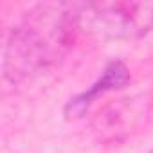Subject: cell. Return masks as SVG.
<instances>
[{
    "label": "cell",
    "mask_w": 153,
    "mask_h": 153,
    "mask_svg": "<svg viewBox=\"0 0 153 153\" xmlns=\"http://www.w3.org/2000/svg\"><path fill=\"white\" fill-rule=\"evenodd\" d=\"M79 6L42 4L31 9L9 33L4 49V78L24 83L54 65L70 47Z\"/></svg>",
    "instance_id": "cell-1"
},
{
    "label": "cell",
    "mask_w": 153,
    "mask_h": 153,
    "mask_svg": "<svg viewBox=\"0 0 153 153\" xmlns=\"http://www.w3.org/2000/svg\"><path fill=\"white\" fill-rule=\"evenodd\" d=\"M79 31L101 40H135L153 27L151 0H101L81 4Z\"/></svg>",
    "instance_id": "cell-2"
},
{
    "label": "cell",
    "mask_w": 153,
    "mask_h": 153,
    "mask_svg": "<svg viewBox=\"0 0 153 153\" xmlns=\"http://www.w3.org/2000/svg\"><path fill=\"white\" fill-rule=\"evenodd\" d=\"M151 153H153V151H151Z\"/></svg>",
    "instance_id": "cell-4"
},
{
    "label": "cell",
    "mask_w": 153,
    "mask_h": 153,
    "mask_svg": "<svg viewBox=\"0 0 153 153\" xmlns=\"http://www.w3.org/2000/svg\"><path fill=\"white\" fill-rule=\"evenodd\" d=\"M153 97L139 92L105 105L92 119V131L103 144H121L139 133L151 119Z\"/></svg>",
    "instance_id": "cell-3"
}]
</instances>
